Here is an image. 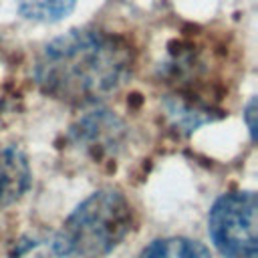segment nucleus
Masks as SVG:
<instances>
[{"mask_svg":"<svg viewBox=\"0 0 258 258\" xmlns=\"http://www.w3.org/2000/svg\"><path fill=\"white\" fill-rule=\"evenodd\" d=\"M137 258H212V254L198 240L185 236H169L149 242Z\"/></svg>","mask_w":258,"mask_h":258,"instance_id":"0eeeda50","label":"nucleus"},{"mask_svg":"<svg viewBox=\"0 0 258 258\" xmlns=\"http://www.w3.org/2000/svg\"><path fill=\"white\" fill-rule=\"evenodd\" d=\"M254 117H256V99H250L248 107H246V123H248V131H250V137L254 141L256 137V123H254Z\"/></svg>","mask_w":258,"mask_h":258,"instance_id":"1a4fd4ad","label":"nucleus"},{"mask_svg":"<svg viewBox=\"0 0 258 258\" xmlns=\"http://www.w3.org/2000/svg\"><path fill=\"white\" fill-rule=\"evenodd\" d=\"M208 234L224 258H258V200L250 189L222 194L208 216Z\"/></svg>","mask_w":258,"mask_h":258,"instance_id":"7ed1b4c3","label":"nucleus"},{"mask_svg":"<svg viewBox=\"0 0 258 258\" xmlns=\"http://www.w3.org/2000/svg\"><path fill=\"white\" fill-rule=\"evenodd\" d=\"M131 228L133 210L125 194L117 187H101L73 210L60 234L77 256L103 258L129 236Z\"/></svg>","mask_w":258,"mask_h":258,"instance_id":"f03ea898","label":"nucleus"},{"mask_svg":"<svg viewBox=\"0 0 258 258\" xmlns=\"http://www.w3.org/2000/svg\"><path fill=\"white\" fill-rule=\"evenodd\" d=\"M133 50L117 34L69 30L50 40L34 62L38 89L71 105H91L119 91L133 71Z\"/></svg>","mask_w":258,"mask_h":258,"instance_id":"f257e3e1","label":"nucleus"},{"mask_svg":"<svg viewBox=\"0 0 258 258\" xmlns=\"http://www.w3.org/2000/svg\"><path fill=\"white\" fill-rule=\"evenodd\" d=\"M32 173L26 155L14 147H0V210L16 204L30 187Z\"/></svg>","mask_w":258,"mask_h":258,"instance_id":"39448f33","label":"nucleus"},{"mask_svg":"<svg viewBox=\"0 0 258 258\" xmlns=\"http://www.w3.org/2000/svg\"><path fill=\"white\" fill-rule=\"evenodd\" d=\"M8 258H79L60 232H34L16 240Z\"/></svg>","mask_w":258,"mask_h":258,"instance_id":"423d86ee","label":"nucleus"},{"mask_svg":"<svg viewBox=\"0 0 258 258\" xmlns=\"http://www.w3.org/2000/svg\"><path fill=\"white\" fill-rule=\"evenodd\" d=\"M77 0H16L20 14L34 22H58L71 14Z\"/></svg>","mask_w":258,"mask_h":258,"instance_id":"6e6552de","label":"nucleus"},{"mask_svg":"<svg viewBox=\"0 0 258 258\" xmlns=\"http://www.w3.org/2000/svg\"><path fill=\"white\" fill-rule=\"evenodd\" d=\"M127 127L111 111H91L71 127V141L93 159L117 155L123 147Z\"/></svg>","mask_w":258,"mask_h":258,"instance_id":"20e7f679","label":"nucleus"}]
</instances>
